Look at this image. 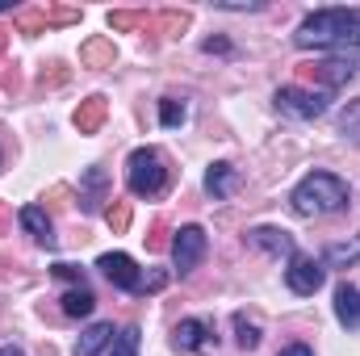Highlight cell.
Listing matches in <instances>:
<instances>
[{
	"instance_id": "22",
	"label": "cell",
	"mask_w": 360,
	"mask_h": 356,
	"mask_svg": "<svg viewBox=\"0 0 360 356\" xmlns=\"http://www.w3.org/2000/svg\"><path fill=\"white\" fill-rule=\"evenodd\" d=\"M101 113H105V101H101V96H92L89 109H76V126H84V130H89V126L101 122Z\"/></svg>"
},
{
	"instance_id": "1",
	"label": "cell",
	"mask_w": 360,
	"mask_h": 356,
	"mask_svg": "<svg viewBox=\"0 0 360 356\" xmlns=\"http://www.w3.org/2000/svg\"><path fill=\"white\" fill-rule=\"evenodd\" d=\"M297 51H360V8H314L293 30Z\"/></svg>"
},
{
	"instance_id": "10",
	"label": "cell",
	"mask_w": 360,
	"mask_h": 356,
	"mask_svg": "<svg viewBox=\"0 0 360 356\" xmlns=\"http://www.w3.org/2000/svg\"><path fill=\"white\" fill-rule=\"evenodd\" d=\"M17 222H21V231H25L38 248H46V252L59 248V239H55V222H51V214H46L42 205H21V210H17Z\"/></svg>"
},
{
	"instance_id": "23",
	"label": "cell",
	"mask_w": 360,
	"mask_h": 356,
	"mask_svg": "<svg viewBox=\"0 0 360 356\" xmlns=\"http://www.w3.org/2000/svg\"><path fill=\"white\" fill-rule=\"evenodd\" d=\"M201 51H205V55H231L235 46H231V38H222V34H218V38H205V42H201Z\"/></svg>"
},
{
	"instance_id": "26",
	"label": "cell",
	"mask_w": 360,
	"mask_h": 356,
	"mask_svg": "<svg viewBox=\"0 0 360 356\" xmlns=\"http://www.w3.org/2000/svg\"><path fill=\"white\" fill-rule=\"evenodd\" d=\"M8 8H13V4H8V0H0V13H8Z\"/></svg>"
},
{
	"instance_id": "25",
	"label": "cell",
	"mask_w": 360,
	"mask_h": 356,
	"mask_svg": "<svg viewBox=\"0 0 360 356\" xmlns=\"http://www.w3.org/2000/svg\"><path fill=\"white\" fill-rule=\"evenodd\" d=\"M0 356H25L21 344H0Z\"/></svg>"
},
{
	"instance_id": "17",
	"label": "cell",
	"mask_w": 360,
	"mask_h": 356,
	"mask_svg": "<svg viewBox=\"0 0 360 356\" xmlns=\"http://www.w3.org/2000/svg\"><path fill=\"white\" fill-rule=\"evenodd\" d=\"M319 260H323V268H352L360 260V239H352V243H327Z\"/></svg>"
},
{
	"instance_id": "18",
	"label": "cell",
	"mask_w": 360,
	"mask_h": 356,
	"mask_svg": "<svg viewBox=\"0 0 360 356\" xmlns=\"http://www.w3.org/2000/svg\"><path fill=\"white\" fill-rule=\"evenodd\" d=\"M260 340H264L260 323H256V319H248V314L239 310V314H235V344H239L243 352H256V348H260Z\"/></svg>"
},
{
	"instance_id": "4",
	"label": "cell",
	"mask_w": 360,
	"mask_h": 356,
	"mask_svg": "<svg viewBox=\"0 0 360 356\" xmlns=\"http://www.w3.org/2000/svg\"><path fill=\"white\" fill-rule=\"evenodd\" d=\"M96 272H101L113 289H122V293H155V289L168 285V272H151V276H147V268H139V260L126 256V252H105V256L96 260Z\"/></svg>"
},
{
	"instance_id": "5",
	"label": "cell",
	"mask_w": 360,
	"mask_h": 356,
	"mask_svg": "<svg viewBox=\"0 0 360 356\" xmlns=\"http://www.w3.org/2000/svg\"><path fill=\"white\" fill-rule=\"evenodd\" d=\"M272 105H276V113H285V117H293V122H319V117L331 109V92L285 84V89L272 92Z\"/></svg>"
},
{
	"instance_id": "14",
	"label": "cell",
	"mask_w": 360,
	"mask_h": 356,
	"mask_svg": "<svg viewBox=\"0 0 360 356\" xmlns=\"http://www.w3.org/2000/svg\"><path fill=\"white\" fill-rule=\"evenodd\" d=\"M59 310H63L68 319H89L92 310H96V293L89 289V281L68 285V289L59 293Z\"/></svg>"
},
{
	"instance_id": "6",
	"label": "cell",
	"mask_w": 360,
	"mask_h": 356,
	"mask_svg": "<svg viewBox=\"0 0 360 356\" xmlns=\"http://www.w3.org/2000/svg\"><path fill=\"white\" fill-rule=\"evenodd\" d=\"M218 348V327L205 314H188L172 327V352L180 356H205Z\"/></svg>"
},
{
	"instance_id": "2",
	"label": "cell",
	"mask_w": 360,
	"mask_h": 356,
	"mask_svg": "<svg viewBox=\"0 0 360 356\" xmlns=\"http://www.w3.org/2000/svg\"><path fill=\"white\" fill-rule=\"evenodd\" d=\"M348 201H352L348 180L335 177V172H327V168L306 172V177L293 184V193H289V210H293L297 218H327V214L348 210Z\"/></svg>"
},
{
	"instance_id": "20",
	"label": "cell",
	"mask_w": 360,
	"mask_h": 356,
	"mask_svg": "<svg viewBox=\"0 0 360 356\" xmlns=\"http://www.w3.org/2000/svg\"><path fill=\"white\" fill-rule=\"evenodd\" d=\"M184 117H188V105H184V101H176V96H164V101H160V126H164V130L184 126Z\"/></svg>"
},
{
	"instance_id": "13",
	"label": "cell",
	"mask_w": 360,
	"mask_h": 356,
	"mask_svg": "<svg viewBox=\"0 0 360 356\" xmlns=\"http://www.w3.org/2000/svg\"><path fill=\"white\" fill-rule=\"evenodd\" d=\"M201 184H205V193H210L214 201H226V197L239 189V168L226 164V160H218V164L205 168V180H201Z\"/></svg>"
},
{
	"instance_id": "9",
	"label": "cell",
	"mask_w": 360,
	"mask_h": 356,
	"mask_svg": "<svg viewBox=\"0 0 360 356\" xmlns=\"http://www.w3.org/2000/svg\"><path fill=\"white\" fill-rule=\"evenodd\" d=\"M356 68H360V51H340V55H331V59H319L310 72H314V80L323 84V92H335L356 76Z\"/></svg>"
},
{
	"instance_id": "24",
	"label": "cell",
	"mask_w": 360,
	"mask_h": 356,
	"mask_svg": "<svg viewBox=\"0 0 360 356\" xmlns=\"http://www.w3.org/2000/svg\"><path fill=\"white\" fill-rule=\"evenodd\" d=\"M276 356H314V348H310V344H285Z\"/></svg>"
},
{
	"instance_id": "8",
	"label": "cell",
	"mask_w": 360,
	"mask_h": 356,
	"mask_svg": "<svg viewBox=\"0 0 360 356\" xmlns=\"http://www.w3.org/2000/svg\"><path fill=\"white\" fill-rule=\"evenodd\" d=\"M285 285H289V293L293 298H314L323 285H327V268L323 260H314V256H306L302 248L285 260Z\"/></svg>"
},
{
	"instance_id": "7",
	"label": "cell",
	"mask_w": 360,
	"mask_h": 356,
	"mask_svg": "<svg viewBox=\"0 0 360 356\" xmlns=\"http://www.w3.org/2000/svg\"><path fill=\"white\" fill-rule=\"evenodd\" d=\"M205 252H210L205 227H197V222L180 227L176 239H172V272H176V276H193V272L201 268V260H205Z\"/></svg>"
},
{
	"instance_id": "21",
	"label": "cell",
	"mask_w": 360,
	"mask_h": 356,
	"mask_svg": "<svg viewBox=\"0 0 360 356\" xmlns=\"http://www.w3.org/2000/svg\"><path fill=\"white\" fill-rule=\"evenodd\" d=\"M340 134H344V139H352V143L360 147V96H356V101H348V105L340 109Z\"/></svg>"
},
{
	"instance_id": "11",
	"label": "cell",
	"mask_w": 360,
	"mask_h": 356,
	"mask_svg": "<svg viewBox=\"0 0 360 356\" xmlns=\"http://www.w3.org/2000/svg\"><path fill=\"white\" fill-rule=\"evenodd\" d=\"M248 243L260 248V252H269V256H285V260L297 252V243H293V235L285 227H252L248 231Z\"/></svg>"
},
{
	"instance_id": "3",
	"label": "cell",
	"mask_w": 360,
	"mask_h": 356,
	"mask_svg": "<svg viewBox=\"0 0 360 356\" xmlns=\"http://www.w3.org/2000/svg\"><path fill=\"white\" fill-rule=\"evenodd\" d=\"M168 184H172V164H168V155L160 147H134L130 151V160H126V189H130V197L155 201V197L168 193Z\"/></svg>"
},
{
	"instance_id": "16",
	"label": "cell",
	"mask_w": 360,
	"mask_h": 356,
	"mask_svg": "<svg viewBox=\"0 0 360 356\" xmlns=\"http://www.w3.org/2000/svg\"><path fill=\"white\" fill-rule=\"evenodd\" d=\"M101 201H109L105 197V168H89L80 177V205H84V214H101Z\"/></svg>"
},
{
	"instance_id": "27",
	"label": "cell",
	"mask_w": 360,
	"mask_h": 356,
	"mask_svg": "<svg viewBox=\"0 0 360 356\" xmlns=\"http://www.w3.org/2000/svg\"><path fill=\"white\" fill-rule=\"evenodd\" d=\"M0 164H4V151H0Z\"/></svg>"
},
{
	"instance_id": "19",
	"label": "cell",
	"mask_w": 360,
	"mask_h": 356,
	"mask_svg": "<svg viewBox=\"0 0 360 356\" xmlns=\"http://www.w3.org/2000/svg\"><path fill=\"white\" fill-rule=\"evenodd\" d=\"M139 344H143L139 323H126V327L113 336V344H109V352H105V356H139Z\"/></svg>"
},
{
	"instance_id": "15",
	"label": "cell",
	"mask_w": 360,
	"mask_h": 356,
	"mask_svg": "<svg viewBox=\"0 0 360 356\" xmlns=\"http://www.w3.org/2000/svg\"><path fill=\"white\" fill-rule=\"evenodd\" d=\"M113 336H117V327H113V323H92V327L80 331V340H76L72 356H101V352H109Z\"/></svg>"
},
{
	"instance_id": "12",
	"label": "cell",
	"mask_w": 360,
	"mask_h": 356,
	"mask_svg": "<svg viewBox=\"0 0 360 356\" xmlns=\"http://www.w3.org/2000/svg\"><path fill=\"white\" fill-rule=\"evenodd\" d=\"M335 319L344 331H360V285H352V281L335 285Z\"/></svg>"
}]
</instances>
